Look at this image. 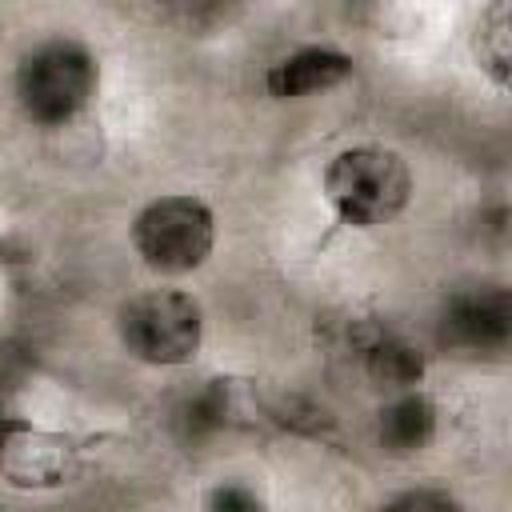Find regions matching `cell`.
Returning a JSON list of instances; mask_svg holds the SVG:
<instances>
[{"instance_id": "obj_1", "label": "cell", "mask_w": 512, "mask_h": 512, "mask_svg": "<svg viewBox=\"0 0 512 512\" xmlns=\"http://www.w3.org/2000/svg\"><path fill=\"white\" fill-rule=\"evenodd\" d=\"M324 196L348 228H380L404 212L412 196V172L400 152L356 144L328 160Z\"/></svg>"}, {"instance_id": "obj_2", "label": "cell", "mask_w": 512, "mask_h": 512, "mask_svg": "<svg viewBox=\"0 0 512 512\" xmlns=\"http://www.w3.org/2000/svg\"><path fill=\"white\" fill-rule=\"evenodd\" d=\"M100 68L80 40H44L16 68V100L36 124H68L88 108Z\"/></svg>"}, {"instance_id": "obj_3", "label": "cell", "mask_w": 512, "mask_h": 512, "mask_svg": "<svg viewBox=\"0 0 512 512\" xmlns=\"http://www.w3.org/2000/svg\"><path fill=\"white\" fill-rule=\"evenodd\" d=\"M116 328L128 356L168 368L196 356L204 336V312L180 288H148L120 304Z\"/></svg>"}, {"instance_id": "obj_4", "label": "cell", "mask_w": 512, "mask_h": 512, "mask_svg": "<svg viewBox=\"0 0 512 512\" xmlns=\"http://www.w3.org/2000/svg\"><path fill=\"white\" fill-rule=\"evenodd\" d=\"M132 244L140 260L160 276H184L212 256L216 220L196 196H160L132 220Z\"/></svg>"}, {"instance_id": "obj_5", "label": "cell", "mask_w": 512, "mask_h": 512, "mask_svg": "<svg viewBox=\"0 0 512 512\" xmlns=\"http://www.w3.org/2000/svg\"><path fill=\"white\" fill-rule=\"evenodd\" d=\"M80 448L60 432L0 420V480L12 488H56L76 476Z\"/></svg>"}, {"instance_id": "obj_6", "label": "cell", "mask_w": 512, "mask_h": 512, "mask_svg": "<svg viewBox=\"0 0 512 512\" xmlns=\"http://www.w3.org/2000/svg\"><path fill=\"white\" fill-rule=\"evenodd\" d=\"M348 76H352V56H344L336 48H300L268 68L264 88L276 100H300V96L336 88Z\"/></svg>"}, {"instance_id": "obj_7", "label": "cell", "mask_w": 512, "mask_h": 512, "mask_svg": "<svg viewBox=\"0 0 512 512\" xmlns=\"http://www.w3.org/2000/svg\"><path fill=\"white\" fill-rule=\"evenodd\" d=\"M436 432V408L428 396L420 392H404L396 396L392 404L380 408V424H376V436L380 444L392 452V456H408V452H420Z\"/></svg>"}, {"instance_id": "obj_8", "label": "cell", "mask_w": 512, "mask_h": 512, "mask_svg": "<svg viewBox=\"0 0 512 512\" xmlns=\"http://www.w3.org/2000/svg\"><path fill=\"white\" fill-rule=\"evenodd\" d=\"M448 332L468 348L504 344V336H508V296L504 292H480V296L456 300L452 312H448Z\"/></svg>"}, {"instance_id": "obj_9", "label": "cell", "mask_w": 512, "mask_h": 512, "mask_svg": "<svg viewBox=\"0 0 512 512\" xmlns=\"http://www.w3.org/2000/svg\"><path fill=\"white\" fill-rule=\"evenodd\" d=\"M472 52H476L480 68L492 76V84L508 88V80H512V8L504 0H496L480 12L476 32H472Z\"/></svg>"}, {"instance_id": "obj_10", "label": "cell", "mask_w": 512, "mask_h": 512, "mask_svg": "<svg viewBox=\"0 0 512 512\" xmlns=\"http://www.w3.org/2000/svg\"><path fill=\"white\" fill-rule=\"evenodd\" d=\"M364 368L384 388H412L420 380V372H424L420 352L412 344L388 336V332H376V336L364 340Z\"/></svg>"}, {"instance_id": "obj_11", "label": "cell", "mask_w": 512, "mask_h": 512, "mask_svg": "<svg viewBox=\"0 0 512 512\" xmlns=\"http://www.w3.org/2000/svg\"><path fill=\"white\" fill-rule=\"evenodd\" d=\"M204 512H268V508H264V496L252 484L224 480L204 496Z\"/></svg>"}, {"instance_id": "obj_12", "label": "cell", "mask_w": 512, "mask_h": 512, "mask_svg": "<svg viewBox=\"0 0 512 512\" xmlns=\"http://www.w3.org/2000/svg\"><path fill=\"white\" fill-rule=\"evenodd\" d=\"M380 512H460V504H456L448 492H436V488H412V492L392 496Z\"/></svg>"}]
</instances>
